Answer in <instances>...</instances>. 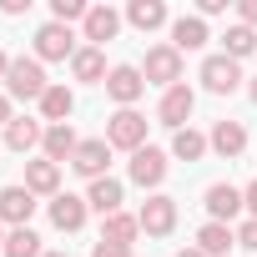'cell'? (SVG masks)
Segmentation results:
<instances>
[{
  "label": "cell",
  "mask_w": 257,
  "mask_h": 257,
  "mask_svg": "<svg viewBox=\"0 0 257 257\" xmlns=\"http://www.w3.org/2000/svg\"><path fill=\"white\" fill-rule=\"evenodd\" d=\"M106 167H111V147H106V137H91V142H81V147H76V157H71V172H76V177H86V182H101V177H111Z\"/></svg>",
  "instance_id": "10"
},
{
  "label": "cell",
  "mask_w": 257,
  "mask_h": 257,
  "mask_svg": "<svg viewBox=\"0 0 257 257\" xmlns=\"http://www.w3.org/2000/svg\"><path fill=\"white\" fill-rule=\"evenodd\" d=\"M242 207H247V217H257V182L242 187Z\"/></svg>",
  "instance_id": "33"
},
{
  "label": "cell",
  "mask_w": 257,
  "mask_h": 257,
  "mask_svg": "<svg viewBox=\"0 0 257 257\" xmlns=\"http://www.w3.org/2000/svg\"><path fill=\"white\" fill-rule=\"evenodd\" d=\"M207 41H212V36H207V21H202V16H177V21H172V46H177L182 56H187V51H202Z\"/></svg>",
  "instance_id": "21"
},
{
  "label": "cell",
  "mask_w": 257,
  "mask_h": 257,
  "mask_svg": "<svg viewBox=\"0 0 257 257\" xmlns=\"http://www.w3.org/2000/svg\"><path fill=\"white\" fill-rule=\"evenodd\" d=\"M202 207H207V222H227V227H232L237 212H247V207H242V192H237L232 182H212V187L202 192Z\"/></svg>",
  "instance_id": "11"
},
{
  "label": "cell",
  "mask_w": 257,
  "mask_h": 257,
  "mask_svg": "<svg viewBox=\"0 0 257 257\" xmlns=\"http://www.w3.org/2000/svg\"><path fill=\"white\" fill-rule=\"evenodd\" d=\"M81 46H76V36H71V26H61V21H46L41 31H36V61L46 66V61H71Z\"/></svg>",
  "instance_id": "5"
},
{
  "label": "cell",
  "mask_w": 257,
  "mask_h": 257,
  "mask_svg": "<svg viewBox=\"0 0 257 257\" xmlns=\"http://www.w3.org/2000/svg\"><path fill=\"white\" fill-rule=\"evenodd\" d=\"M222 11H227V0H202V6H197L202 21H207V16H222Z\"/></svg>",
  "instance_id": "34"
},
{
  "label": "cell",
  "mask_w": 257,
  "mask_h": 257,
  "mask_svg": "<svg viewBox=\"0 0 257 257\" xmlns=\"http://www.w3.org/2000/svg\"><path fill=\"white\" fill-rule=\"evenodd\" d=\"M106 147H111V152H142V147H147V116H142L137 106L116 111V116L106 121Z\"/></svg>",
  "instance_id": "2"
},
{
  "label": "cell",
  "mask_w": 257,
  "mask_h": 257,
  "mask_svg": "<svg viewBox=\"0 0 257 257\" xmlns=\"http://www.w3.org/2000/svg\"><path fill=\"white\" fill-rule=\"evenodd\" d=\"M11 61H16V56H6V51H0V81L11 76Z\"/></svg>",
  "instance_id": "36"
},
{
  "label": "cell",
  "mask_w": 257,
  "mask_h": 257,
  "mask_svg": "<svg viewBox=\"0 0 257 257\" xmlns=\"http://www.w3.org/2000/svg\"><path fill=\"white\" fill-rule=\"evenodd\" d=\"M207 142H212V152H217V157H227V162H232V157H242V152H247V126L222 116L212 132H207Z\"/></svg>",
  "instance_id": "16"
},
{
  "label": "cell",
  "mask_w": 257,
  "mask_h": 257,
  "mask_svg": "<svg viewBox=\"0 0 257 257\" xmlns=\"http://www.w3.org/2000/svg\"><path fill=\"white\" fill-rule=\"evenodd\" d=\"M0 252H6V227H0Z\"/></svg>",
  "instance_id": "39"
},
{
  "label": "cell",
  "mask_w": 257,
  "mask_h": 257,
  "mask_svg": "<svg viewBox=\"0 0 257 257\" xmlns=\"http://www.w3.org/2000/svg\"><path fill=\"white\" fill-rule=\"evenodd\" d=\"M0 257H46L41 232H36V227H16V232H6V252H0Z\"/></svg>",
  "instance_id": "27"
},
{
  "label": "cell",
  "mask_w": 257,
  "mask_h": 257,
  "mask_svg": "<svg viewBox=\"0 0 257 257\" xmlns=\"http://www.w3.org/2000/svg\"><path fill=\"white\" fill-rule=\"evenodd\" d=\"M207 152H212V142H207L202 132H192V126H182V132L172 137V157H177V162H202Z\"/></svg>",
  "instance_id": "26"
},
{
  "label": "cell",
  "mask_w": 257,
  "mask_h": 257,
  "mask_svg": "<svg viewBox=\"0 0 257 257\" xmlns=\"http://www.w3.org/2000/svg\"><path fill=\"white\" fill-rule=\"evenodd\" d=\"M46 257H66V252H46Z\"/></svg>",
  "instance_id": "40"
},
{
  "label": "cell",
  "mask_w": 257,
  "mask_h": 257,
  "mask_svg": "<svg viewBox=\"0 0 257 257\" xmlns=\"http://www.w3.org/2000/svg\"><path fill=\"white\" fill-rule=\"evenodd\" d=\"M192 111H197V91H192L187 81L172 86V91H162V101H157V121L172 126V132H182V126L192 121Z\"/></svg>",
  "instance_id": "7"
},
{
  "label": "cell",
  "mask_w": 257,
  "mask_h": 257,
  "mask_svg": "<svg viewBox=\"0 0 257 257\" xmlns=\"http://www.w3.org/2000/svg\"><path fill=\"white\" fill-rule=\"evenodd\" d=\"M137 222H142V232H147V237H172V227H177V197L152 192V197L142 202Z\"/></svg>",
  "instance_id": "6"
},
{
  "label": "cell",
  "mask_w": 257,
  "mask_h": 257,
  "mask_svg": "<svg viewBox=\"0 0 257 257\" xmlns=\"http://www.w3.org/2000/svg\"><path fill=\"white\" fill-rule=\"evenodd\" d=\"M26 192H36V197H61V167L46 162V157L26 162Z\"/></svg>",
  "instance_id": "20"
},
{
  "label": "cell",
  "mask_w": 257,
  "mask_h": 257,
  "mask_svg": "<svg viewBox=\"0 0 257 257\" xmlns=\"http://www.w3.org/2000/svg\"><path fill=\"white\" fill-rule=\"evenodd\" d=\"M132 182L142 187V192H157L162 182H167V152L162 147H142V152H132Z\"/></svg>",
  "instance_id": "9"
},
{
  "label": "cell",
  "mask_w": 257,
  "mask_h": 257,
  "mask_svg": "<svg viewBox=\"0 0 257 257\" xmlns=\"http://www.w3.org/2000/svg\"><path fill=\"white\" fill-rule=\"evenodd\" d=\"M142 76H147V86H162V91L182 86V51H177L172 41L152 46V51H147V61H142Z\"/></svg>",
  "instance_id": "3"
},
{
  "label": "cell",
  "mask_w": 257,
  "mask_h": 257,
  "mask_svg": "<svg viewBox=\"0 0 257 257\" xmlns=\"http://www.w3.org/2000/svg\"><path fill=\"white\" fill-rule=\"evenodd\" d=\"M86 0H51V21H61V26H71V21H86Z\"/></svg>",
  "instance_id": "29"
},
{
  "label": "cell",
  "mask_w": 257,
  "mask_h": 257,
  "mask_svg": "<svg viewBox=\"0 0 257 257\" xmlns=\"http://www.w3.org/2000/svg\"><path fill=\"white\" fill-rule=\"evenodd\" d=\"M71 111H76V91H71L66 81H51V91L41 96V116H46V126H66Z\"/></svg>",
  "instance_id": "19"
},
{
  "label": "cell",
  "mask_w": 257,
  "mask_h": 257,
  "mask_svg": "<svg viewBox=\"0 0 257 257\" xmlns=\"http://www.w3.org/2000/svg\"><path fill=\"white\" fill-rule=\"evenodd\" d=\"M106 96L126 111V106H137L142 96H147V76H142V66H111V76H106Z\"/></svg>",
  "instance_id": "8"
},
{
  "label": "cell",
  "mask_w": 257,
  "mask_h": 257,
  "mask_svg": "<svg viewBox=\"0 0 257 257\" xmlns=\"http://www.w3.org/2000/svg\"><path fill=\"white\" fill-rule=\"evenodd\" d=\"M142 237V222L132 217V212H116V217H106L101 222V242H116V247H132Z\"/></svg>",
  "instance_id": "25"
},
{
  "label": "cell",
  "mask_w": 257,
  "mask_h": 257,
  "mask_svg": "<svg viewBox=\"0 0 257 257\" xmlns=\"http://www.w3.org/2000/svg\"><path fill=\"white\" fill-rule=\"evenodd\" d=\"M116 31H121V11H111V6H91L86 11V21H81V36L101 51L106 41H116Z\"/></svg>",
  "instance_id": "14"
},
{
  "label": "cell",
  "mask_w": 257,
  "mask_h": 257,
  "mask_svg": "<svg viewBox=\"0 0 257 257\" xmlns=\"http://www.w3.org/2000/svg\"><path fill=\"white\" fill-rule=\"evenodd\" d=\"M237 16H242V26H252V31H257V0H242Z\"/></svg>",
  "instance_id": "32"
},
{
  "label": "cell",
  "mask_w": 257,
  "mask_h": 257,
  "mask_svg": "<svg viewBox=\"0 0 257 257\" xmlns=\"http://www.w3.org/2000/svg\"><path fill=\"white\" fill-rule=\"evenodd\" d=\"M237 247H247V252H257V217H247V222L237 227Z\"/></svg>",
  "instance_id": "30"
},
{
  "label": "cell",
  "mask_w": 257,
  "mask_h": 257,
  "mask_svg": "<svg viewBox=\"0 0 257 257\" xmlns=\"http://www.w3.org/2000/svg\"><path fill=\"white\" fill-rule=\"evenodd\" d=\"M76 147H81V137L71 132V121H66V126H46V137H41V157H46V162H56V167H61V162L71 167Z\"/></svg>",
  "instance_id": "17"
},
{
  "label": "cell",
  "mask_w": 257,
  "mask_h": 257,
  "mask_svg": "<svg viewBox=\"0 0 257 257\" xmlns=\"http://www.w3.org/2000/svg\"><path fill=\"white\" fill-rule=\"evenodd\" d=\"M177 257H207V252H202V247H182Z\"/></svg>",
  "instance_id": "37"
},
{
  "label": "cell",
  "mask_w": 257,
  "mask_h": 257,
  "mask_svg": "<svg viewBox=\"0 0 257 257\" xmlns=\"http://www.w3.org/2000/svg\"><path fill=\"white\" fill-rule=\"evenodd\" d=\"M197 81L212 91V96H232V91H242V61H232V56H207L202 61V71H197Z\"/></svg>",
  "instance_id": "4"
},
{
  "label": "cell",
  "mask_w": 257,
  "mask_h": 257,
  "mask_svg": "<svg viewBox=\"0 0 257 257\" xmlns=\"http://www.w3.org/2000/svg\"><path fill=\"white\" fill-rule=\"evenodd\" d=\"M121 202H126V187H121L116 177H101V182H91V187H86V207H91V212H101V222H106V217H116V212H121Z\"/></svg>",
  "instance_id": "15"
},
{
  "label": "cell",
  "mask_w": 257,
  "mask_h": 257,
  "mask_svg": "<svg viewBox=\"0 0 257 257\" xmlns=\"http://www.w3.org/2000/svg\"><path fill=\"white\" fill-rule=\"evenodd\" d=\"M197 247H202L207 257H227V252L237 247V227H227V222H202V227H197Z\"/></svg>",
  "instance_id": "22"
},
{
  "label": "cell",
  "mask_w": 257,
  "mask_h": 257,
  "mask_svg": "<svg viewBox=\"0 0 257 257\" xmlns=\"http://www.w3.org/2000/svg\"><path fill=\"white\" fill-rule=\"evenodd\" d=\"M126 21H132L142 36H152V31H162L172 16H167V6H162V0H132V6H126Z\"/></svg>",
  "instance_id": "24"
},
{
  "label": "cell",
  "mask_w": 257,
  "mask_h": 257,
  "mask_svg": "<svg viewBox=\"0 0 257 257\" xmlns=\"http://www.w3.org/2000/svg\"><path fill=\"white\" fill-rule=\"evenodd\" d=\"M257 51V31L252 26H227V36H222V56H232V61H242V56H252Z\"/></svg>",
  "instance_id": "28"
},
{
  "label": "cell",
  "mask_w": 257,
  "mask_h": 257,
  "mask_svg": "<svg viewBox=\"0 0 257 257\" xmlns=\"http://www.w3.org/2000/svg\"><path fill=\"white\" fill-rule=\"evenodd\" d=\"M91 257H132V247H116V242H96Z\"/></svg>",
  "instance_id": "31"
},
{
  "label": "cell",
  "mask_w": 257,
  "mask_h": 257,
  "mask_svg": "<svg viewBox=\"0 0 257 257\" xmlns=\"http://www.w3.org/2000/svg\"><path fill=\"white\" fill-rule=\"evenodd\" d=\"M71 76L81 81V86H106V51H96V46H81L76 56H71Z\"/></svg>",
  "instance_id": "18"
},
{
  "label": "cell",
  "mask_w": 257,
  "mask_h": 257,
  "mask_svg": "<svg viewBox=\"0 0 257 257\" xmlns=\"http://www.w3.org/2000/svg\"><path fill=\"white\" fill-rule=\"evenodd\" d=\"M46 91H51L46 66H41L36 56H16V61H11V76H6V96H16V101H41Z\"/></svg>",
  "instance_id": "1"
},
{
  "label": "cell",
  "mask_w": 257,
  "mask_h": 257,
  "mask_svg": "<svg viewBox=\"0 0 257 257\" xmlns=\"http://www.w3.org/2000/svg\"><path fill=\"white\" fill-rule=\"evenodd\" d=\"M46 212H51V227H56V232H81V227H86V217H91L86 197H76V192L51 197V202H46Z\"/></svg>",
  "instance_id": "12"
},
{
  "label": "cell",
  "mask_w": 257,
  "mask_h": 257,
  "mask_svg": "<svg viewBox=\"0 0 257 257\" xmlns=\"http://www.w3.org/2000/svg\"><path fill=\"white\" fill-rule=\"evenodd\" d=\"M41 137H46V126H41V121L16 116V121L6 126V137H0V142H6L11 152H21V157H26V152H36V147H41Z\"/></svg>",
  "instance_id": "23"
},
{
  "label": "cell",
  "mask_w": 257,
  "mask_h": 257,
  "mask_svg": "<svg viewBox=\"0 0 257 257\" xmlns=\"http://www.w3.org/2000/svg\"><path fill=\"white\" fill-rule=\"evenodd\" d=\"M247 96H252V106H257V76H252V81H247Z\"/></svg>",
  "instance_id": "38"
},
{
  "label": "cell",
  "mask_w": 257,
  "mask_h": 257,
  "mask_svg": "<svg viewBox=\"0 0 257 257\" xmlns=\"http://www.w3.org/2000/svg\"><path fill=\"white\" fill-rule=\"evenodd\" d=\"M31 217H36V192H26V187H0V227H31Z\"/></svg>",
  "instance_id": "13"
},
{
  "label": "cell",
  "mask_w": 257,
  "mask_h": 257,
  "mask_svg": "<svg viewBox=\"0 0 257 257\" xmlns=\"http://www.w3.org/2000/svg\"><path fill=\"white\" fill-rule=\"evenodd\" d=\"M11 121H16V111H11V96L0 91V126H11Z\"/></svg>",
  "instance_id": "35"
}]
</instances>
